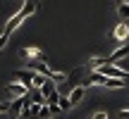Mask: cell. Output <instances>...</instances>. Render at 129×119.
<instances>
[{
	"mask_svg": "<svg viewBox=\"0 0 129 119\" xmlns=\"http://www.w3.org/2000/svg\"><path fill=\"white\" fill-rule=\"evenodd\" d=\"M120 119H129V110H120Z\"/></svg>",
	"mask_w": 129,
	"mask_h": 119,
	"instance_id": "19",
	"label": "cell"
},
{
	"mask_svg": "<svg viewBox=\"0 0 129 119\" xmlns=\"http://www.w3.org/2000/svg\"><path fill=\"white\" fill-rule=\"evenodd\" d=\"M127 3H129V0H127Z\"/></svg>",
	"mask_w": 129,
	"mask_h": 119,
	"instance_id": "21",
	"label": "cell"
},
{
	"mask_svg": "<svg viewBox=\"0 0 129 119\" xmlns=\"http://www.w3.org/2000/svg\"><path fill=\"white\" fill-rule=\"evenodd\" d=\"M127 55H129V41L124 43V45H120V48L110 55V62H117V60H122V57H127Z\"/></svg>",
	"mask_w": 129,
	"mask_h": 119,
	"instance_id": "8",
	"label": "cell"
},
{
	"mask_svg": "<svg viewBox=\"0 0 129 119\" xmlns=\"http://www.w3.org/2000/svg\"><path fill=\"white\" fill-rule=\"evenodd\" d=\"M26 105H31V102H29V93H26V95H19V98H14V100L10 102V114H12L14 119H17L19 114H22V110H24Z\"/></svg>",
	"mask_w": 129,
	"mask_h": 119,
	"instance_id": "2",
	"label": "cell"
},
{
	"mask_svg": "<svg viewBox=\"0 0 129 119\" xmlns=\"http://www.w3.org/2000/svg\"><path fill=\"white\" fill-rule=\"evenodd\" d=\"M60 98H62V95H60V91L55 88V91H53L50 95L46 98V102H48V105H57V102H60Z\"/></svg>",
	"mask_w": 129,
	"mask_h": 119,
	"instance_id": "11",
	"label": "cell"
},
{
	"mask_svg": "<svg viewBox=\"0 0 129 119\" xmlns=\"http://www.w3.org/2000/svg\"><path fill=\"white\" fill-rule=\"evenodd\" d=\"M108 62H110V57H93L91 60V67L98 69V67H103V64H108Z\"/></svg>",
	"mask_w": 129,
	"mask_h": 119,
	"instance_id": "12",
	"label": "cell"
},
{
	"mask_svg": "<svg viewBox=\"0 0 129 119\" xmlns=\"http://www.w3.org/2000/svg\"><path fill=\"white\" fill-rule=\"evenodd\" d=\"M7 38H10V33H7V31H3V33H0V50L7 45Z\"/></svg>",
	"mask_w": 129,
	"mask_h": 119,
	"instance_id": "16",
	"label": "cell"
},
{
	"mask_svg": "<svg viewBox=\"0 0 129 119\" xmlns=\"http://www.w3.org/2000/svg\"><path fill=\"white\" fill-rule=\"evenodd\" d=\"M84 93H86L84 83H81V86H74L72 91H69V102H72V105H79V102L84 100Z\"/></svg>",
	"mask_w": 129,
	"mask_h": 119,
	"instance_id": "6",
	"label": "cell"
},
{
	"mask_svg": "<svg viewBox=\"0 0 129 119\" xmlns=\"http://www.w3.org/2000/svg\"><path fill=\"white\" fill-rule=\"evenodd\" d=\"M46 79H48L46 74H38V72H36V76H34V83H31V86H34V88H41V86H43V81H46Z\"/></svg>",
	"mask_w": 129,
	"mask_h": 119,
	"instance_id": "13",
	"label": "cell"
},
{
	"mask_svg": "<svg viewBox=\"0 0 129 119\" xmlns=\"http://www.w3.org/2000/svg\"><path fill=\"white\" fill-rule=\"evenodd\" d=\"M36 10H38V0H26V3H24L22 7H19L17 12L12 14V17H10V22H7V26H5V31H7V33H12L14 29H19V24H22V22H26V19L31 17Z\"/></svg>",
	"mask_w": 129,
	"mask_h": 119,
	"instance_id": "1",
	"label": "cell"
},
{
	"mask_svg": "<svg viewBox=\"0 0 129 119\" xmlns=\"http://www.w3.org/2000/svg\"><path fill=\"white\" fill-rule=\"evenodd\" d=\"M48 79H53V81H64V79H67V74H64V72H50V74H48Z\"/></svg>",
	"mask_w": 129,
	"mask_h": 119,
	"instance_id": "14",
	"label": "cell"
},
{
	"mask_svg": "<svg viewBox=\"0 0 129 119\" xmlns=\"http://www.w3.org/2000/svg\"><path fill=\"white\" fill-rule=\"evenodd\" d=\"M10 112V100H0V114Z\"/></svg>",
	"mask_w": 129,
	"mask_h": 119,
	"instance_id": "17",
	"label": "cell"
},
{
	"mask_svg": "<svg viewBox=\"0 0 129 119\" xmlns=\"http://www.w3.org/2000/svg\"><path fill=\"white\" fill-rule=\"evenodd\" d=\"M34 76H36L34 69H17V72H14V79L22 81V83H26V86H31V83H34Z\"/></svg>",
	"mask_w": 129,
	"mask_h": 119,
	"instance_id": "3",
	"label": "cell"
},
{
	"mask_svg": "<svg viewBox=\"0 0 129 119\" xmlns=\"http://www.w3.org/2000/svg\"><path fill=\"white\" fill-rule=\"evenodd\" d=\"M57 105L62 107V112H67V110H72V107H74L72 102H69V98H60V102H57Z\"/></svg>",
	"mask_w": 129,
	"mask_h": 119,
	"instance_id": "15",
	"label": "cell"
},
{
	"mask_svg": "<svg viewBox=\"0 0 129 119\" xmlns=\"http://www.w3.org/2000/svg\"><path fill=\"white\" fill-rule=\"evenodd\" d=\"M127 81H129V74H127Z\"/></svg>",
	"mask_w": 129,
	"mask_h": 119,
	"instance_id": "20",
	"label": "cell"
},
{
	"mask_svg": "<svg viewBox=\"0 0 129 119\" xmlns=\"http://www.w3.org/2000/svg\"><path fill=\"white\" fill-rule=\"evenodd\" d=\"M117 14H120L122 22H127V19H129V3H127V0H122V3L117 5Z\"/></svg>",
	"mask_w": 129,
	"mask_h": 119,
	"instance_id": "9",
	"label": "cell"
},
{
	"mask_svg": "<svg viewBox=\"0 0 129 119\" xmlns=\"http://www.w3.org/2000/svg\"><path fill=\"white\" fill-rule=\"evenodd\" d=\"M7 93H10V95H14V98L26 95V93H29V86H26V83H22V81H14V83H10V86H7Z\"/></svg>",
	"mask_w": 129,
	"mask_h": 119,
	"instance_id": "4",
	"label": "cell"
},
{
	"mask_svg": "<svg viewBox=\"0 0 129 119\" xmlns=\"http://www.w3.org/2000/svg\"><path fill=\"white\" fill-rule=\"evenodd\" d=\"M127 36H129V26H127V24H117V29H115V38H117V41H124Z\"/></svg>",
	"mask_w": 129,
	"mask_h": 119,
	"instance_id": "10",
	"label": "cell"
},
{
	"mask_svg": "<svg viewBox=\"0 0 129 119\" xmlns=\"http://www.w3.org/2000/svg\"><path fill=\"white\" fill-rule=\"evenodd\" d=\"M91 119H108V112H96Z\"/></svg>",
	"mask_w": 129,
	"mask_h": 119,
	"instance_id": "18",
	"label": "cell"
},
{
	"mask_svg": "<svg viewBox=\"0 0 129 119\" xmlns=\"http://www.w3.org/2000/svg\"><path fill=\"white\" fill-rule=\"evenodd\" d=\"M19 57H36V60H41V62H46V52L43 50H38V48H22L19 50Z\"/></svg>",
	"mask_w": 129,
	"mask_h": 119,
	"instance_id": "5",
	"label": "cell"
},
{
	"mask_svg": "<svg viewBox=\"0 0 129 119\" xmlns=\"http://www.w3.org/2000/svg\"><path fill=\"white\" fill-rule=\"evenodd\" d=\"M124 79H117V76H108L105 79V86L103 88H110V91H122V88H124Z\"/></svg>",
	"mask_w": 129,
	"mask_h": 119,
	"instance_id": "7",
	"label": "cell"
}]
</instances>
